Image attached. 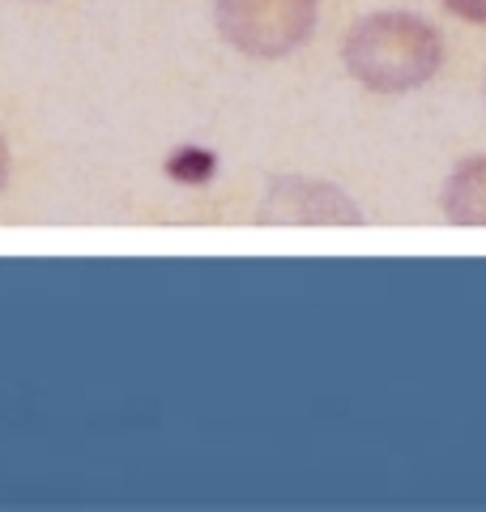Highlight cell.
<instances>
[{"label": "cell", "instance_id": "7a4b0ae2", "mask_svg": "<svg viewBox=\"0 0 486 512\" xmlns=\"http://www.w3.org/2000/svg\"><path fill=\"white\" fill-rule=\"evenodd\" d=\"M218 35L243 56L278 60L307 43L316 26V0H218Z\"/></svg>", "mask_w": 486, "mask_h": 512}, {"label": "cell", "instance_id": "3957f363", "mask_svg": "<svg viewBox=\"0 0 486 512\" xmlns=\"http://www.w3.org/2000/svg\"><path fill=\"white\" fill-rule=\"evenodd\" d=\"M265 222H359V205L333 184L316 180H273L261 205Z\"/></svg>", "mask_w": 486, "mask_h": 512}, {"label": "cell", "instance_id": "277c9868", "mask_svg": "<svg viewBox=\"0 0 486 512\" xmlns=\"http://www.w3.org/2000/svg\"><path fill=\"white\" fill-rule=\"evenodd\" d=\"M444 214L461 227H486V158H469L448 175Z\"/></svg>", "mask_w": 486, "mask_h": 512}, {"label": "cell", "instance_id": "5b68a950", "mask_svg": "<svg viewBox=\"0 0 486 512\" xmlns=\"http://www.w3.org/2000/svg\"><path fill=\"white\" fill-rule=\"evenodd\" d=\"M444 5L457 13V18L474 22V26H486V0H444Z\"/></svg>", "mask_w": 486, "mask_h": 512}, {"label": "cell", "instance_id": "8992f818", "mask_svg": "<svg viewBox=\"0 0 486 512\" xmlns=\"http://www.w3.org/2000/svg\"><path fill=\"white\" fill-rule=\"evenodd\" d=\"M9 180V146H5V137H0V188H5Z\"/></svg>", "mask_w": 486, "mask_h": 512}, {"label": "cell", "instance_id": "6da1fadb", "mask_svg": "<svg viewBox=\"0 0 486 512\" xmlns=\"http://www.w3.org/2000/svg\"><path fill=\"white\" fill-rule=\"evenodd\" d=\"M440 60V30L414 13H371L346 35V69L376 94L418 90L435 77Z\"/></svg>", "mask_w": 486, "mask_h": 512}]
</instances>
